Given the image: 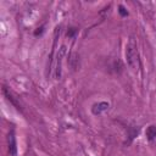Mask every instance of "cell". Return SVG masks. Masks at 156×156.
Instances as JSON below:
<instances>
[{"label": "cell", "mask_w": 156, "mask_h": 156, "mask_svg": "<svg viewBox=\"0 0 156 156\" xmlns=\"http://www.w3.org/2000/svg\"><path fill=\"white\" fill-rule=\"evenodd\" d=\"M126 58H127V62H128L130 68L138 69V67H139V54H138V49H136V45H135L133 39H130V41L126 46Z\"/></svg>", "instance_id": "obj_1"}, {"label": "cell", "mask_w": 156, "mask_h": 156, "mask_svg": "<svg viewBox=\"0 0 156 156\" xmlns=\"http://www.w3.org/2000/svg\"><path fill=\"white\" fill-rule=\"evenodd\" d=\"M7 147H9L10 156L17 155V143H16V136H15L13 130L9 132V134H7Z\"/></svg>", "instance_id": "obj_2"}, {"label": "cell", "mask_w": 156, "mask_h": 156, "mask_svg": "<svg viewBox=\"0 0 156 156\" xmlns=\"http://www.w3.org/2000/svg\"><path fill=\"white\" fill-rule=\"evenodd\" d=\"M108 107H110V104H108V102H106V101H100V102H96V104L93 105L91 112H93V115L98 116V115H101L104 111H106Z\"/></svg>", "instance_id": "obj_3"}, {"label": "cell", "mask_w": 156, "mask_h": 156, "mask_svg": "<svg viewBox=\"0 0 156 156\" xmlns=\"http://www.w3.org/2000/svg\"><path fill=\"white\" fill-rule=\"evenodd\" d=\"M66 54V46H61L58 52H57V61H56V78H60L61 76V62L62 57Z\"/></svg>", "instance_id": "obj_4"}, {"label": "cell", "mask_w": 156, "mask_h": 156, "mask_svg": "<svg viewBox=\"0 0 156 156\" xmlns=\"http://www.w3.org/2000/svg\"><path fill=\"white\" fill-rule=\"evenodd\" d=\"M146 138L147 140L152 141L156 138V126H149L146 129Z\"/></svg>", "instance_id": "obj_5"}, {"label": "cell", "mask_w": 156, "mask_h": 156, "mask_svg": "<svg viewBox=\"0 0 156 156\" xmlns=\"http://www.w3.org/2000/svg\"><path fill=\"white\" fill-rule=\"evenodd\" d=\"M118 12H119V13H121V16H123V17L128 16V11H127L122 5H119V6H118Z\"/></svg>", "instance_id": "obj_6"}, {"label": "cell", "mask_w": 156, "mask_h": 156, "mask_svg": "<svg viewBox=\"0 0 156 156\" xmlns=\"http://www.w3.org/2000/svg\"><path fill=\"white\" fill-rule=\"evenodd\" d=\"M77 28H69V30L67 32V37H73L76 33H77Z\"/></svg>", "instance_id": "obj_7"}]
</instances>
